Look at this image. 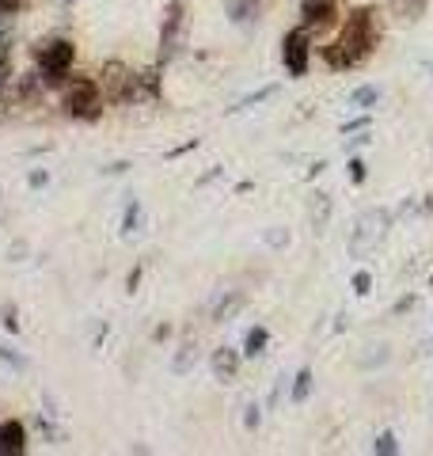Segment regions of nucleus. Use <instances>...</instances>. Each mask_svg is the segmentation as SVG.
I'll list each match as a JSON object with an SVG mask.
<instances>
[{
  "label": "nucleus",
  "instance_id": "7",
  "mask_svg": "<svg viewBox=\"0 0 433 456\" xmlns=\"http://www.w3.org/2000/svg\"><path fill=\"white\" fill-rule=\"evenodd\" d=\"M103 88L110 95V103H129V92H134V73H129L126 65L110 61L103 69Z\"/></svg>",
  "mask_w": 433,
  "mask_h": 456
},
{
  "label": "nucleus",
  "instance_id": "17",
  "mask_svg": "<svg viewBox=\"0 0 433 456\" xmlns=\"http://www.w3.org/2000/svg\"><path fill=\"white\" fill-rule=\"evenodd\" d=\"M350 103H354V107H361V110L372 107V103H377V88H357Z\"/></svg>",
  "mask_w": 433,
  "mask_h": 456
},
{
  "label": "nucleus",
  "instance_id": "2",
  "mask_svg": "<svg viewBox=\"0 0 433 456\" xmlns=\"http://www.w3.org/2000/svg\"><path fill=\"white\" fill-rule=\"evenodd\" d=\"M35 61H38V80L57 88V84H65V73L77 61V46L69 38H46V42H38Z\"/></svg>",
  "mask_w": 433,
  "mask_h": 456
},
{
  "label": "nucleus",
  "instance_id": "28",
  "mask_svg": "<svg viewBox=\"0 0 433 456\" xmlns=\"http://www.w3.org/2000/svg\"><path fill=\"white\" fill-rule=\"evenodd\" d=\"M65 4H69V0H65Z\"/></svg>",
  "mask_w": 433,
  "mask_h": 456
},
{
  "label": "nucleus",
  "instance_id": "13",
  "mask_svg": "<svg viewBox=\"0 0 433 456\" xmlns=\"http://www.w3.org/2000/svg\"><path fill=\"white\" fill-rule=\"evenodd\" d=\"M194 358H198V346H194V342H183V350L176 354V362H171V373H186V369H191L194 365Z\"/></svg>",
  "mask_w": 433,
  "mask_h": 456
},
{
  "label": "nucleus",
  "instance_id": "1",
  "mask_svg": "<svg viewBox=\"0 0 433 456\" xmlns=\"http://www.w3.org/2000/svg\"><path fill=\"white\" fill-rule=\"evenodd\" d=\"M377 50V23H372L369 8H357L350 20H346L342 35L323 46V61L331 69H354L361 61H369V53Z\"/></svg>",
  "mask_w": 433,
  "mask_h": 456
},
{
  "label": "nucleus",
  "instance_id": "26",
  "mask_svg": "<svg viewBox=\"0 0 433 456\" xmlns=\"http://www.w3.org/2000/svg\"><path fill=\"white\" fill-rule=\"evenodd\" d=\"M0 362H8V365H12V369H23V365H27V362H23V358H16V354H8V350H4V346H0Z\"/></svg>",
  "mask_w": 433,
  "mask_h": 456
},
{
  "label": "nucleus",
  "instance_id": "23",
  "mask_svg": "<svg viewBox=\"0 0 433 456\" xmlns=\"http://www.w3.org/2000/svg\"><path fill=\"white\" fill-rule=\"evenodd\" d=\"M134 228H137V202L126 209V228H122V232H134Z\"/></svg>",
  "mask_w": 433,
  "mask_h": 456
},
{
  "label": "nucleus",
  "instance_id": "6",
  "mask_svg": "<svg viewBox=\"0 0 433 456\" xmlns=\"http://www.w3.org/2000/svg\"><path fill=\"white\" fill-rule=\"evenodd\" d=\"M186 46V12L183 4H171L167 8V20H164V35H160V57H176Z\"/></svg>",
  "mask_w": 433,
  "mask_h": 456
},
{
  "label": "nucleus",
  "instance_id": "25",
  "mask_svg": "<svg viewBox=\"0 0 433 456\" xmlns=\"http://www.w3.org/2000/svg\"><path fill=\"white\" fill-rule=\"evenodd\" d=\"M23 0H0V16H12V12H20Z\"/></svg>",
  "mask_w": 433,
  "mask_h": 456
},
{
  "label": "nucleus",
  "instance_id": "15",
  "mask_svg": "<svg viewBox=\"0 0 433 456\" xmlns=\"http://www.w3.org/2000/svg\"><path fill=\"white\" fill-rule=\"evenodd\" d=\"M12 77V50H8V35H0V88Z\"/></svg>",
  "mask_w": 433,
  "mask_h": 456
},
{
  "label": "nucleus",
  "instance_id": "10",
  "mask_svg": "<svg viewBox=\"0 0 433 456\" xmlns=\"http://www.w3.org/2000/svg\"><path fill=\"white\" fill-rule=\"evenodd\" d=\"M240 373V354L233 346H221V350H213V377L216 380H233Z\"/></svg>",
  "mask_w": 433,
  "mask_h": 456
},
{
  "label": "nucleus",
  "instance_id": "14",
  "mask_svg": "<svg viewBox=\"0 0 433 456\" xmlns=\"http://www.w3.org/2000/svg\"><path fill=\"white\" fill-rule=\"evenodd\" d=\"M327 217H331V198L320 194V198L312 202V228H315V232H320V228L327 224Z\"/></svg>",
  "mask_w": 433,
  "mask_h": 456
},
{
  "label": "nucleus",
  "instance_id": "18",
  "mask_svg": "<svg viewBox=\"0 0 433 456\" xmlns=\"http://www.w3.org/2000/svg\"><path fill=\"white\" fill-rule=\"evenodd\" d=\"M240 297H225V305L221 308H216V320H228V316H236V312H240Z\"/></svg>",
  "mask_w": 433,
  "mask_h": 456
},
{
  "label": "nucleus",
  "instance_id": "20",
  "mask_svg": "<svg viewBox=\"0 0 433 456\" xmlns=\"http://www.w3.org/2000/svg\"><path fill=\"white\" fill-rule=\"evenodd\" d=\"M266 244H270V248H285V244H289V232H285V228H270V232H266Z\"/></svg>",
  "mask_w": 433,
  "mask_h": 456
},
{
  "label": "nucleus",
  "instance_id": "3",
  "mask_svg": "<svg viewBox=\"0 0 433 456\" xmlns=\"http://www.w3.org/2000/svg\"><path fill=\"white\" fill-rule=\"evenodd\" d=\"M65 107L72 118H84V122H95L103 114V95H99V84L95 80H72L69 92H65Z\"/></svg>",
  "mask_w": 433,
  "mask_h": 456
},
{
  "label": "nucleus",
  "instance_id": "16",
  "mask_svg": "<svg viewBox=\"0 0 433 456\" xmlns=\"http://www.w3.org/2000/svg\"><path fill=\"white\" fill-rule=\"evenodd\" d=\"M308 392H312V369H300L297 384H293V399L300 403V399H308Z\"/></svg>",
  "mask_w": 433,
  "mask_h": 456
},
{
  "label": "nucleus",
  "instance_id": "8",
  "mask_svg": "<svg viewBox=\"0 0 433 456\" xmlns=\"http://www.w3.org/2000/svg\"><path fill=\"white\" fill-rule=\"evenodd\" d=\"M27 449V430H23V422H4L0 426V452L4 456H20Z\"/></svg>",
  "mask_w": 433,
  "mask_h": 456
},
{
  "label": "nucleus",
  "instance_id": "5",
  "mask_svg": "<svg viewBox=\"0 0 433 456\" xmlns=\"http://www.w3.org/2000/svg\"><path fill=\"white\" fill-rule=\"evenodd\" d=\"M308 27H300V31H289L285 42H282V61L289 69V77H305L308 73Z\"/></svg>",
  "mask_w": 433,
  "mask_h": 456
},
{
  "label": "nucleus",
  "instance_id": "9",
  "mask_svg": "<svg viewBox=\"0 0 433 456\" xmlns=\"http://www.w3.org/2000/svg\"><path fill=\"white\" fill-rule=\"evenodd\" d=\"M331 16H335V0H305V4H300V20H305L308 31L331 23Z\"/></svg>",
  "mask_w": 433,
  "mask_h": 456
},
{
  "label": "nucleus",
  "instance_id": "22",
  "mask_svg": "<svg viewBox=\"0 0 433 456\" xmlns=\"http://www.w3.org/2000/svg\"><path fill=\"white\" fill-rule=\"evenodd\" d=\"M350 183H365V164L350 160Z\"/></svg>",
  "mask_w": 433,
  "mask_h": 456
},
{
  "label": "nucleus",
  "instance_id": "19",
  "mask_svg": "<svg viewBox=\"0 0 433 456\" xmlns=\"http://www.w3.org/2000/svg\"><path fill=\"white\" fill-rule=\"evenodd\" d=\"M372 449H377V452H388V456L399 452V445H396V437H392V434H380V437H377V445H372Z\"/></svg>",
  "mask_w": 433,
  "mask_h": 456
},
{
  "label": "nucleus",
  "instance_id": "24",
  "mask_svg": "<svg viewBox=\"0 0 433 456\" xmlns=\"http://www.w3.org/2000/svg\"><path fill=\"white\" fill-rule=\"evenodd\" d=\"M243 426H248V430H258V407L255 403L248 407V415H243Z\"/></svg>",
  "mask_w": 433,
  "mask_h": 456
},
{
  "label": "nucleus",
  "instance_id": "12",
  "mask_svg": "<svg viewBox=\"0 0 433 456\" xmlns=\"http://www.w3.org/2000/svg\"><path fill=\"white\" fill-rule=\"evenodd\" d=\"M228 16H233L240 27H251V20H255V0H228Z\"/></svg>",
  "mask_w": 433,
  "mask_h": 456
},
{
  "label": "nucleus",
  "instance_id": "27",
  "mask_svg": "<svg viewBox=\"0 0 433 456\" xmlns=\"http://www.w3.org/2000/svg\"><path fill=\"white\" fill-rule=\"evenodd\" d=\"M46 179H50L46 171H35V175H31V187H46Z\"/></svg>",
  "mask_w": 433,
  "mask_h": 456
},
{
  "label": "nucleus",
  "instance_id": "4",
  "mask_svg": "<svg viewBox=\"0 0 433 456\" xmlns=\"http://www.w3.org/2000/svg\"><path fill=\"white\" fill-rule=\"evenodd\" d=\"M384 228H388V213L384 209L361 213L357 224H354V236H350V255H354V259H365V255L380 244Z\"/></svg>",
  "mask_w": 433,
  "mask_h": 456
},
{
  "label": "nucleus",
  "instance_id": "11",
  "mask_svg": "<svg viewBox=\"0 0 433 456\" xmlns=\"http://www.w3.org/2000/svg\"><path fill=\"white\" fill-rule=\"evenodd\" d=\"M266 342H270L266 327H251V331H248V338H243V354H248V358H258V354L266 350Z\"/></svg>",
  "mask_w": 433,
  "mask_h": 456
},
{
  "label": "nucleus",
  "instance_id": "21",
  "mask_svg": "<svg viewBox=\"0 0 433 456\" xmlns=\"http://www.w3.org/2000/svg\"><path fill=\"white\" fill-rule=\"evenodd\" d=\"M369 285H372V274L369 270H357L354 274V293H369Z\"/></svg>",
  "mask_w": 433,
  "mask_h": 456
}]
</instances>
